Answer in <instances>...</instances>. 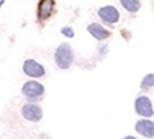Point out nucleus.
Instances as JSON below:
<instances>
[{
	"mask_svg": "<svg viewBox=\"0 0 154 139\" xmlns=\"http://www.w3.org/2000/svg\"><path fill=\"white\" fill-rule=\"evenodd\" d=\"M54 63L57 68L60 70H68L71 65H72V60H74V51H72V47L68 44V42H62L60 45H57V48L54 50Z\"/></svg>",
	"mask_w": 154,
	"mask_h": 139,
	"instance_id": "obj_1",
	"label": "nucleus"
},
{
	"mask_svg": "<svg viewBox=\"0 0 154 139\" xmlns=\"http://www.w3.org/2000/svg\"><path fill=\"white\" fill-rule=\"evenodd\" d=\"M21 94H23V97H24L27 101L36 103V101H39V100L44 97L45 88H44L42 83H39V82H36L35 79H32V80L24 82V85L21 86Z\"/></svg>",
	"mask_w": 154,
	"mask_h": 139,
	"instance_id": "obj_2",
	"label": "nucleus"
},
{
	"mask_svg": "<svg viewBox=\"0 0 154 139\" xmlns=\"http://www.w3.org/2000/svg\"><path fill=\"white\" fill-rule=\"evenodd\" d=\"M23 73L30 79H41L45 76V68L39 62H36L35 59L29 57L23 62Z\"/></svg>",
	"mask_w": 154,
	"mask_h": 139,
	"instance_id": "obj_3",
	"label": "nucleus"
},
{
	"mask_svg": "<svg viewBox=\"0 0 154 139\" xmlns=\"http://www.w3.org/2000/svg\"><path fill=\"white\" fill-rule=\"evenodd\" d=\"M21 116L30 122H39L42 119V107L36 103H26L21 106Z\"/></svg>",
	"mask_w": 154,
	"mask_h": 139,
	"instance_id": "obj_4",
	"label": "nucleus"
},
{
	"mask_svg": "<svg viewBox=\"0 0 154 139\" xmlns=\"http://www.w3.org/2000/svg\"><path fill=\"white\" fill-rule=\"evenodd\" d=\"M134 110H136L137 115L145 116V118H149V116L154 115L152 103H151V100H149L146 95H139V97L134 100Z\"/></svg>",
	"mask_w": 154,
	"mask_h": 139,
	"instance_id": "obj_5",
	"label": "nucleus"
},
{
	"mask_svg": "<svg viewBox=\"0 0 154 139\" xmlns=\"http://www.w3.org/2000/svg\"><path fill=\"white\" fill-rule=\"evenodd\" d=\"M98 17L101 21H104L106 24H116L119 21V11L112 6V5H106V6H101L98 11H97Z\"/></svg>",
	"mask_w": 154,
	"mask_h": 139,
	"instance_id": "obj_6",
	"label": "nucleus"
},
{
	"mask_svg": "<svg viewBox=\"0 0 154 139\" xmlns=\"http://www.w3.org/2000/svg\"><path fill=\"white\" fill-rule=\"evenodd\" d=\"M54 12V0H39L38 3V21L44 23L45 20H48Z\"/></svg>",
	"mask_w": 154,
	"mask_h": 139,
	"instance_id": "obj_7",
	"label": "nucleus"
},
{
	"mask_svg": "<svg viewBox=\"0 0 154 139\" xmlns=\"http://www.w3.org/2000/svg\"><path fill=\"white\" fill-rule=\"evenodd\" d=\"M134 130L143 136V137H152L154 136V121L151 119H139L134 124Z\"/></svg>",
	"mask_w": 154,
	"mask_h": 139,
	"instance_id": "obj_8",
	"label": "nucleus"
},
{
	"mask_svg": "<svg viewBox=\"0 0 154 139\" xmlns=\"http://www.w3.org/2000/svg\"><path fill=\"white\" fill-rule=\"evenodd\" d=\"M86 30H88V33H91V36H92L94 39H97V41H103V39H107V38L110 36V32H109L104 26H101L100 23H91V24L86 27Z\"/></svg>",
	"mask_w": 154,
	"mask_h": 139,
	"instance_id": "obj_9",
	"label": "nucleus"
},
{
	"mask_svg": "<svg viewBox=\"0 0 154 139\" xmlns=\"http://www.w3.org/2000/svg\"><path fill=\"white\" fill-rule=\"evenodd\" d=\"M121 6L131 14H136L140 9V0H119Z\"/></svg>",
	"mask_w": 154,
	"mask_h": 139,
	"instance_id": "obj_10",
	"label": "nucleus"
},
{
	"mask_svg": "<svg viewBox=\"0 0 154 139\" xmlns=\"http://www.w3.org/2000/svg\"><path fill=\"white\" fill-rule=\"evenodd\" d=\"M152 86H154V74H146L142 79V82H140V88L146 91V89H149Z\"/></svg>",
	"mask_w": 154,
	"mask_h": 139,
	"instance_id": "obj_11",
	"label": "nucleus"
},
{
	"mask_svg": "<svg viewBox=\"0 0 154 139\" xmlns=\"http://www.w3.org/2000/svg\"><path fill=\"white\" fill-rule=\"evenodd\" d=\"M60 33H62L65 38H74V29L69 27V26H63V27H60Z\"/></svg>",
	"mask_w": 154,
	"mask_h": 139,
	"instance_id": "obj_12",
	"label": "nucleus"
},
{
	"mask_svg": "<svg viewBox=\"0 0 154 139\" xmlns=\"http://www.w3.org/2000/svg\"><path fill=\"white\" fill-rule=\"evenodd\" d=\"M5 5V0H0V9H2V6Z\"/></svg>",
	"mask_w": 154,
	"mask_h": 139,
	"instance_id": "obj_13",
	"label": "nucleus"
}]
</instances>
